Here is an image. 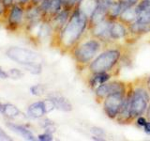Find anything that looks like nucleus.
Wrapping results in <instances>:
<instances>
[{
  "label": "nucleus",
  "instance_id": "f257e3e1",
  "mask_svg": "<svg viewBox=\"0 0 150 141\" xmlns=\"http://www.w3.org/2000/svg\"><path fill=\"white\" fill-rule=\"evenodd\" d=\"M89 17L86 15L78 7L71 11L70 17L65 26L53 36L54 45L62 53H69L78 42L88 34Z\"/></svg>",
  "mask_w": 150,
  "mask_h": 141
},
{
  "label": "nucleus",
  "instance_id": "f03ea898",
  "mask_svg": "<svg viewBox=\"0 0 150 141\" xmlns=\"http://www.w3.org/2000/svg\"><path fill=\"white\" fill-rule=\"evenodd\" d=\"M127 55L124 44L112 43L105 45L103 50L94 58L83 70L86 73H118Z\"/></svg>",
  "mask_w": 150,
  "mask_h": 141
},
{
  "label": "nucleus",
  "instance_id": "7ed1b4c3",
  "mask_svg": "<svg viewBox=\"0 0 150 141\" xmlns=\"http://www.w3.org/2000/svg\"><path fill=\"white\" fill-rule=\"evenodd\" d=\"M105 44L98 38L87 34L74 46L69 52L79 72H83L87 68L91 61L100 53Z\"/></svg>",
  "mask_w": 150,
  "mask_h": 141
},
{
  "label": "nucleus",
  "instance_id": "20e7f679",
  "mask_svg": "<svg viewBox=\"0 0 150 141\" xmlns=\"http://www.w3.org/2000/svg\"><path fill=\"white\" fill-rule=\"evenodd\" d=\"M150 103V92L145 86L144 77L131 81V117L133 121L137 117L145 115Z\"/></svg>",
  "mask_w": 150,
  "mask_h": 141
},
{
  "label": "nucleus",
  "instance_id": "39448f33",
  "mask_svg": "<svg viewBox=\"0 0 150 141\" xmlns=\"http://www.w3.org/2000/svg\"><path fill=\"white\" fill-rule=\"evenodd\" d=\"M6 54L9 58L22 65L23 68L31 65L42 64L43 62V58L40 54L22 47H11L7 50Z\"/></svg>",
  "mask_w": 150,
  "mask_h": 141
},
{
  "label": "nucleus",
  "instance_id": "423d86ee",
  "mask_svg": "<svg viewBox=\"0 0 150 141\" xmlns=\"http://www.w3.org/2000/svg\"><path fill=\"white\" fill-rule=\"evenodd\" d=\"M130 82L124 81L117 78H112L108 82L100 85L94 90V98L98 105H101L103 100L112 93L115 92H127L129 89Z\"/></svg>",
  "mask_w": 150,
  "mask_h": 141
},
{
  "label": "nucleus",
  "instance_id": "0eeeda50",
  "mask_svg": "<svg viewBox=\"0 0 150 141\" xmlns=\"http://www.w3.org/2000/svg\"><path fill=\"white\" fill-rule=\"evenodd\" d=\"M127 92H115L109 94L101 103L100 105L102 106L103 113L110 120H115L117 116L119 115Z\"/></svg>",
  "mask_w": 150,
  "mask_h": 141
},
{
  "label": "nucleus",
  "instance_id": "6e6552de",
  "mask_svg": "<svg viewBox=\"0 0 150 141\" xmlns=\"http://www.w3.org/2000/svg\"><path fill=\"white\" fill-rule=\"evenodd\" d=\"M110 42L116 44H128V40L129 37V26L119 21L118 19L112 20L110 26Z\"/></svg>",
  "mask_w": 150,
  "mask_h": 141
},
{
  "label": "nucleus",
  "instance_id": "1a4fd4ad",
  "mask_svg": "<svg viewBox=\"0 0 150 141\" xmlns=\"http://www.w3.org/2000/svg\"><path fill=\"white\" fill-rule=\"evenodd\" d=\"M112 19L107 18L104 21L97 24L96 26H94L90 28H88V34L98 38V40H100L105 45L111 44L110 42V26L112 23Z\"/></svg>",
  "mask_w": 150,
  "mask_h": 141
},
{
  "label": "nucleus",
  "instance_id": "9d476101",
  "mask_svg": "<svg viewBox=\"0 0 150 141\" xmlns=\"http://www.w3.org/2000/svg\"><path fill=\"white\" fill-rule=\"evenodd\" d=\"M118 73L112 72V73H86L84 75L86 78V83L87 87L94 91L95 89L100 87V85L108 82L109 80L115 78Z\"/></svg>",
  "mask_w": 150,
  "mask_h": 141
},
{
  "label": "nucleus",
  "instance_id": "9b49d317",
  "mask_svg": "<svg viewBox=\"0 0 150 141\" xmlns=\"http://www.w3.org/2000/svg\"><path fill=\"white\" fill-rule=\"evenodd\" d=\"M23 20H25V9L18 4H13L8 9V26L11 29H17L23 25Z\"/></svg>",
  "mask_w": 150,
  "mask_h": 141
},
{
  "label": "nucleus",
  "instance_id": "f8f14e48",
  "mask_svg": "<svg viewBox=\"0 0 150 141\" xmlns=\"http://www.w3.org/2000/svg\"><path fill=\"white\" fill-rule=\"evenodd\" d=\"M71 9H67V8H63L61 11L55 14V15L51 19L50 22L52 24V26L54 27V35L57 34L58 32L65 26L66 24L68 23L69 19L70 17V14H71Z\"/></svg>",
  "mask_w": 150,
  "mask_h": 141
},
{
  "label": "nucleus",
  "instance_id": "ddd939ff",
  "mask_svg": "<svg viewBox=\"0 0 150 141\" xmlns=\"http://www.w3.org/2000/svg\"><path fill=\"white\" fill-rule=\"evenodd\" d=\"M137 20L142 24L150 25V0H140L135 6Z\"/></svg>",
  "mask_w": 150,
  "mask_h": 141
},
{
  "label": "nucleus",
  "instance_id": "4468645a",
  "mask_svg": "<svg viewBox=\"0 0 150 141\" xmlns=\"http://www.w3.org/2000/svg\"><path fill=\"white\" fill-rule=\"evenodd\" d=\"M48 97L54 102L55 109H58V110L63 111V112L72 111V109H73L72 103H70L69 99L66 98L65 96L61 95V94H59V93L53 92V93H50L48 95Z\"/></svg>",
  "mask_w": 150,
  "mask_h": 141
},
{
  "label": "nucleus",
  "instance_id": "2eb2a0df",
  "mask_svg": "<svg viewBox=\"0 0 150 141\" xmlns=\"http://www.w3.org/2000/svg\"><path fill=\"white\" fill-rule=\"evenodd\" d=\"M47 114L44 101H38L31 103L27 108V115L32 119H41Z\"/></svg>",
  "mask_w": 150,
  "mask_h": 141
},
{
  "label": "nucleus",
  "instance_id": "dca6fc26",
  "mask_svg": "<svg viewBox=\"0 0 150 141\" xmlns=\"http://www.w3.org/2000/svg\"><path fill=\"white\" fill-rule=\"evenodd\" d=\"M7 127L11 130L12 132H14V133H16L17 135H21L22 137H23L26 140H36V136L34 135V134L32 133V132L26 128L25 126L23 125H21V124H17V123H14V122H7L6 123Z\"/></svg>",
  "mask_w": 150,
  "mask_h": 141
},
{
  "label": "nucleus",
  "instance_id": "f3484780",
  "mask_svg": "<svg viewBox=\"0 0 150 141\" xmlns=\"http://www.w3.org/2000/svg\"><path fill=\"white\" fill-rule=\"evenodd\" d=\"M118 20L124 23L127 26H129L132 23H134L137 20V13H136L135 7L125 8L119 15Z\"/></svg>",
  "mask_w": 150,
  "mask_h": 141
},
{
  "label": "nucleus",
  "instance_id": "a211bd4d",
  "mask_svg": "<svg viewBox=\"0 0 150 141\" xmlns=\"http://www.w3.org/2000/svg\"><path fill=\"white\" fill-rule=\"evenodd\" d=\"M107 18H108V11L106 9L98 6L95 11H94V12L91 14V16L89 17V27L88 28L96 26L97 24L104 21Z\"/></svg>",
  "mask_w": 150,
  "mask_h": 141
},
{
  "label": "nucleus",
  "instance_id": "6ab92c4d",
  "mask_svg": "<svg viewBox=\"0 0 150 141\" xmlns=\"http://www.w3.org/2000/svg\"><path fill=\"white\" fill-rule=\"evenodd\" d=\"M76 7L81 9L86 15L90 17L91 14L98 7V0H81Z\"/></svg>",
  "mask_w": 150,
  "mask_h": 141
},
{
  "label": "nucleus",
  "instance_id": "aec40b11",
  "mask_svg": "<svg viewBox=\"0 0 150 141\" xmlns=\"http://www.w3.org/2000/svg\"><path fill=\"white\" fill-rule=\"evenodd\" d=\"M2 114L8 118V119H15V118L19 117L21 115V111L19 110V108L12 105V103H5L3 105V109H2Z\"/></svg>",
  "mask_w": 150,
  "mask_h": 141
},
{
  "label": "nucleus",
  "instance_id": "412c9836",
  "mask_svg": "<svg viewBox=\"0 0 150 141\" xmlns=\"http://www.w3.org/2000/svg\"><path fill=\"white\" fill-rule=\"evenodd\" d=\"M125 9L124 5L122 4L120 0H116V1L112 5L109 11H108V18L112 19V20H116L118 19L119 15L121 14L122 11Z\"/></svg>",
  "mask_w": 150,
  "mask_h": 141
},
{
  "label": "nucleus",
  "instance_id": "4be33fe9",
  "mask_svg": "<svg viewBox=\"0 0 150 141\" xmlns=\"http://www.w3.org/2000/svg\"><path fill=\"white\" fill-rule=\"evenodd\" d=\"M90 133L92 134V139L94 140H104L106 137V132L104 129L98 126H93L90 128Z\"/></svg>",
  "mask_w": 150,
  "mask_h": 141
},
{
  "label": "nucleus",
  "instance_id": "5701e85b",
  "mask_svg": "<svg viewBox=\"0 0 150 141\" xmlns=\"http://www.w3.org/2000/svg\"><path fill=\"white\" fill-rule=\"evenodd\" d=\"M40 120V126L45 130V132H49L51 134H54L55 132V124L53 120H51L49 119H46V118H41Z\"/></svg>",
  "mask_w": 150,
  "mask_h": 141
},
{
  "label": "nucleus",
  "instance_id": "b1692460",
  "mask_svg": "<svg viewBox=\"0 0 150 141\" xmlns=\"http://www.w3.org/2000/svg\"><path fill=\"white\" fill-rule=\"evenodd\" d=\"M45 91H46V87L42 84H37L30 88L31 94H33V95H35V96L40 97V96L44 95Z\"/></svg>",
  "mask_w": 150,
  "mask_h": 141
},
{
  "label": "nucleus",
  "instance_id": "393cba45",
  "mask_svg": "<svg viewBox=\"0 0 150 141\" xmlns=\"http://www.w3.org/2000/svg\"><path fill=\"white\" fill-rule=\"evenodd\" d=\"M147 120H148V119H147L146 116H145V115H141V116L136 118L132 124H134L136 127H138V128H140V129H143V127L147 122Z\"/></svg>",
  "mask_w": 150,
  "mask_h": 141
},
{
  "label": "nucleus",
  "instance_id": "a878e982",
  "mask_svg": "<svg viewBox=\"0 0 150 141\" xmlns=\"http://www.w3.org/2000/svg\"><path fill=\"white\" fill-rule=\"evenodd\" d=\"M115 1L116 0H98V6L106 9L107 11H109V9L112 7V5L114 4Z\"/></svg>",
  "mask_w": 150,
  "mask_h": 141
},
{
  "label": "nucleus",
  "instance_id": "bb28decb",
  "mask_svg": "<svg viewBox=\"0 0 150 141\" xmlns=\"http://www.w3.org/2000/svg\"><path fill=\"white\" fill-rule=\"evenodd\" d=\"M8 75L9 78H12V79H19L23 77V73L22 72L21 70L19 69H11L9 70H8Z\"/></svg>",
  "mask_w": 150,
  "mask_h": 141
},
{
  "label": "nucleus",
  "instance_id": "cd10ccee",
  "mask_svg": "<svg viewBox=\"0 0 150 141\" xmlns=\"http://www.w3.org/2000/svg\"><path fill=\"white\" fill-rule=\"evenodd\" d=\"M37 139L40 141H52V140H54V135L53 134L49 133V132H44L43 134H40L38 135Z\"/></svg>",
  "mask_w": 150,
  "mask_h": 141
},
{
  "label": "nucleus",
  "instance_id": "c85d7f7f",
  "mask_svg": "<svg viewBox=\"0 0 150 141\" xmlns=\"http://www.w3.org/2000/svg\"><path fill=\"white\" fill-rule=\"evenodd\" d=\"M62 2L64 8H67L73 11V9L76 7V5L78 3V0H62Z\"/></svg>",
  "mask_w": 150,
  "mask_h": 141
},
{
  "label": "nucleus",
  "instance_id": "c756f323",
  "mask_svg": "<svg viewBox=\"0 0 150 141\" xmlns=\"http://www.w3.org/2000/svg\"><path fill=\"white\" fill-rule=\"evenodd\" d=\"M120 1L124 5L125 8H129V7H135L140 0H120Z\"/></svg>",
  "mask_w": 150,
  "mask_h": 141
},
{
  "label": "nucleus",
  "instance_id": "7c9ffc66",
  "mask_svg": "<svg viewBox=\"0 0 150 141\" xmlns=\"http://www.w3.org/2000/svg\"><path fill=\"white\" fill-rule=\"evenodd\" d=\"M0 140H12V138L1 128V127H0Z\"/></svg>",
  "mask_w": 150,
  "mask_h": 141
},
{
  "label": "nucleus",
  "instance_id": "2f4dec72",
  "mask_svg": "<svg viewBox=\"0 0 150 141\" xmlns=\"http://www.w3.org/2000/svg\"><path fill=\"white\" fill-rule=\"evenodd\" d=\"M14 2H15V4L21 5V6L25 7V6H28L30 3H32L33 0H14Z\"/></svg>",
  "mask_w": 150,
  "mask_h": 141
},
{
  "label": "nucleus",
  "instance_id": "473e14b6",
  "mask_svg": "<svg viewBox=\"0 0 150 141\" xmlns=\"http://www.w3.org/2000/svg\"><path fill=\"white\" fill-rule=\"evenodd\" d=\"M2 2L3 6L5 7V9H9L12 5L14 4V0H0Z\"/></svg>",
  "mask_w": 150,
  "mask_h": 141
},
{
  "label": "nucleus",
  "instance_id": "72a5a7b5",
  "mask_svg": "<svg viewBox=\"0 0 150 141\" xmlns=\"http://www.w3.org/2000/svg\"><path fill=\"white\" fill-rule=\"evenodd\" d=\"M142 130H143L146 135H150V120H147V122L144 124V126L143 127V129H142Z\"/></svg>",
  "mask_w": 150,
  "mask_h": 141
},
{
  "label": "nucleus",
  "instance_id": "f704fd0d",
  "mask_svg": "<svg viewBox=\"0 0 150 141\" xmlns=\"http://www.w3.org/2000/svg\"><path fill=\"white\" fill-rule=\"evenodd\" d=\"M144 80L145 86H146V88H148V90H149V92H150V74L144 76Z\"/></svg>",
  "mask_w": 150,
  "mask_h": 141
},
{
  "label": "nucleus",
  "instance_id": "c9c22d12",
  "mask_svg": "<svg viewBox=\"0 0 150 141\" xmlns=\"http://www.w3.org/2000/svg\"><path fill=\"white\" fill-rule=\"evenodd\" d=\"M8 72H6V70H4L3 69L0 68V78H8Z\"/></svg>",
  "mask_w": 150,
  "mask_h": 141
},
{
  "label": "nucleus",
  "instance_id": "e433bc0d",
  "mask_svg": "<svg viewBox=\"0 0 150 141\" xmlns=\"http://www.w3.org/2000/svg\"><path fill=\"white\" fill-rule=\"evenodd\" d=\"M145 116L147 117L148 120H150V103H149V105L147 107V110H146V112H145Z\"/></svg>",
  "mask_w": 150,
  "mask_h": 141
},
{
  "label": "nucleus",
  "instance_id": "4c0bfd02",
  "mask_svg": "<svg viewBox=\"0 0 150 141\" xmlns=\"http://www.w3.org/2000/svg\"><path fill=\"white\" fill-rule=\"evenodd\" d=\"M40 1H41V0H33V3H35V4H39Z\"/></svg>",
  "mask_w": 150,
  "mask_h": 141
},
{
  "label": "nucleus",
  "instance_id": "58836bf2",
  "mask_svg": "<svg viewBox=\"0 0 150 141\" xmlns=\"http://www.w3.org/2000/svg\"><path fill=\"white\" fill-rule=\"evenodd\" d=\"M3 103H0V113H1L2 112V109H3Z\"/></svg>",
  "mask_w": 150,
  "mask_h": 141
},
{
  "label": "nucleus",
  "instance_id": "ea45409f",
  "mask_svg": "<svg viewBox=\"0 0 150 141\" xmlns=\"http://www.w3.org/2000/svg\"><path fill=\"white\" fill-rule=\"evenodd\" d=\"M80 1H81V0H78V3H79ZM78 3H77V4H78ZM76 6H77V5H76Z\"/></svg>",
  "mask_w": 150,
  "mask_h": 141
}]
</instances>
